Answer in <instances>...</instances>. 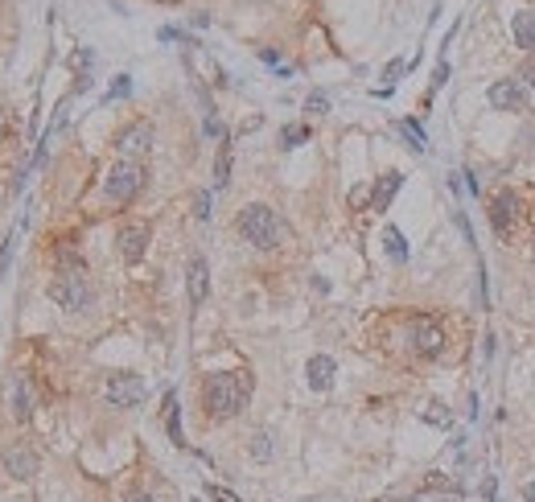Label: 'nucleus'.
<instances>
[{"mask_svg":"<svg viewBox=\"0 0 535 502\" xmlns=\"http://www.w3.org/2000/svg\"><path fill=\"white\" fill-rule=\"evenodd\" d=\"M239 235H244L251 247H260V251H272V247H280L284 243V222L276 218L272 206L264 202H251L239 210Z\"/></svg>","mask_w":535,"mask_h":502,"instance_id":"obj_2","label":"nucleus"},{"mask_svg":"<svg viewBox=\"0 0 535 502\" xmlns=\"http://www.w3.org/2000/svg\"><path fill=\"white\" fill-rule=\"evenodd\" d=\"M251 453L260 457V461L272 457V436H268V432H256V436H251Z\"/></svg>","mask_w":535,"mask_h":502,"instance_id":"obj_21","label":"nucleus"},{"mask_svg":"<svg viewBox=\"0 0 535 502\" xmlns=\"http://www.w3.org/2000/svg\"><path fill=\"white\" fill-rule=\"evenodd\" d=\"M490 107H498V112H523V107H527V91H523V83H515V78H498V83L490 87Z\"/></svg>","mask_w":535,"mask_h":502,"instance_id":"obj_8","label":"nucleus"},{"mask_svg":"<svg viewBox=\"0 0 535 502\" xmlns=\"http://www.w3.org/2000/svg\"><path fill=\"white\" fill-rule=\"evenodd\" d=\"M116 247H120V260H124V263L145 260V251H148V227H145V222H132V227H124L120 235H116Z\"/></svg>","mask_w":535,"mask_h":502,"instance_id":"obj_9","label":"nucleus"},{"mask_svg":"<svg viewBox=\"0 0 535 502\" xmlns=\"http://www.w3.org/2000/svg\"><path fill=\"white\" fill-rule=\"evenodd\" d=\"M0 461H4V470H8L13 478H21V482H29L37 474V457L29 453L25 445H4V449H0Z\"/></svg>","mask_w":535,"mask_h":502,"instance_id":"obj_11","label":"nucleus"},{"mask_svg":"<svg viewBox=\"0 0 535 502\" xmlns=\"http://www.w3.org/2000/svg\"><path fill=\"white\" fill-rule=\"evenodd\" d=\"M8 407H13L17 420H29V416H33V400H29V383H25V375H13V383H8Z\"/></svg>","mask_w":535,"mask_h":502,"instance_id":"obj_13","label":"nucleus"},{"mask_svg":"<svg viewBox=\"0 0 535 502\" xmlns=\"http://www.w3.org/2000/svg\"><path fill=\"white\" fill-rule=\"evenodd\" d=\"M128 91H132V78H128V74H120V78L112 83V91H107V99H124Z\"/></svg>","mask_w":535,"mask_h":502,"instance_id":"obj_25","label":"nucleus"},{"mask_svg":"<svg viewBox=\"0 0 535 502\" xmlns=\"http://www.w3.org/2000/svg\"><path fill=\"white\" fill-rule=\"evenodd\" d=\"M194 218H202V222L210 218V193H206V190H202V193L194 198Z\"/></svg>","mask_w":535,"mask_h":502,"instance_id":"obj_26","label":"nucleus"},{"mask_svg":"<svg viewBox=\"0 0 535 502\" xmlns=\"http://www.w3.org/2000/svg\"><path fill=\"white\" fill-rule=\"evenodd\" d=\"M523 498H527V502H535V478L527 482V490H523Z\"/></svg>","mask_w":535,"mask_h":502,"instance_id":"obj_29","label":"nucleus"},{"mask_svg":"<svg viewBox=\"0 0 535 502\" xmlns=\"http://www.w3.org/2000/svg\"><path fill=\"white\" fill-rule=\"evenodd\" d=\"M206 498H215V502H239V494H231L227 486H219V482H210V486H206Z\"/></svg>","mask_w":535,"mask_h":502,"instance_id":"obj_24","label":"nucleus"},{"mask_svg":"<svg viewBox=\"0 0 535 502\" xmlns=\"http://www.w3.org/2000/svg\"><path fill=\"white\" fill-rule=\"evenodd\" d=\"M103 395H107L112 407H136L145 400V379L140 375H112L107 387H103Z\"/></svg>","mask_w":535,"mask_h":502,"instance_id":"obj_5","label":"nucleus"},{"mask_svg":"<svg viewBox=\"0 0 535 502\" xmlns=\"http://www.w3.org/2000/svg\"><path fill=\"white\" fill-rule=\"evenodd\" d=\"M305 112H313V116H325V112H330V99L321 95V91H313V95L305 99Z\"/></svg>","mask_w":535,"mask_h":502,"instance_id":"obj_23","label":"nucleus"},{"mask_svg":"<svg viewBox=\"0 0 535 502\" xmlns=\"http://www.w3.org/2000/svg\"><path fill=\"white\" fill-rule=\"evenodd\" d=\"M231 181V141H222V148H219V161H215V186H227Z\"/></svg>","mask_w":535,"mask_h":502,"instance_id":"obj_17","label":"nucleus"},{"mask_svg":"<svg viewBox=\"0 0 535 502\" xmlns=\"http://www.w3.org/2000/svg\"><path fill=\"white\" fill-rule=\"evenodd\" d=\"M116 148H120L124 161H136V157H145L148 148H152V128H148V124H128L120 136H116Z\"/></svg>","mask_w":535,"mask_h":502,"instance_id":"obj_7","label":"nucleus"},{"mask_svg":"<svg viewBox=\"0 0 535 502\" xmlns=\"http://www.w3.org/2000/svg\"><path fill=\"white\" fill-rule=\"evenodd\" d=\"M399 186H404V173H387V177H379V181H375V190H371V210H387V202L395 198Z\"/></svg>","mask_w":535,"mask_h":502,"instance_id":"obj_15","label":"nucleus"},{"mask_svg":"<svg viewBox=\"0 0 535 502\" xmlns=\"http://www.w3.org/2000/svg\"><path fill=\"white\" fill-rule=\"evenodd\" d=\"M399 128H404V136L412 141V148H416V153H424V148H428V144H424V132H420V128H416L412 120H404Z\"/></svg>","mask_w":535,"mask_h":502,"instance_id":"obj_22","label":"nucleus"},{"mask_svg":"<svg viewBox=\"0 0 535 502\" xmlns=\"http://www.w3.org/2000/svg\"><path fill=\"white\" fill-rule=\"evenodd\" d=\"M412 350L420 359H437L440 350H445V334H440V325L433 317H416L412 325Z\"/></svg>","mask_w":535,"mask_h":502,"instance_id":"obj_6","label":"nucleus"},{"mask_svg":"<svg viewBox=\"0 0 535 502\" xmlns=\"http://www.w3.org/2000/svg\"><path fill=\"white\" fill-rule=\"evenodd\" d=\"M140 186H145V165H136V161H120V165H112V173H107V198L112 202H132L136 193H140Z\"/></svg>","mask_w":535,"mask_h":502,"instance_id":"obj_4","label":"nucleus"},{"mask_svg":"<svg viewBox=\"0 0 535 502\" xmlns=\"http://www.w3.org/2000/svg\"><path fill=\"white\" fill-rule=\"evenodd\" d=\"M0 128H4V112H0Z\"/></svg>","mask_w":535,"mask_h":502,"instance_id":"obj_30","label":"nucleus"},{"mask_svg":"<svg viewBox=\"0 0 535 502\" xmlns=\"http://www.w3.org/2000/svg\"><path fill=\"white\" fill-rule=\"evenodd\" d=\"M515 46H523L527 54H535V13H515Z\"/></svg>","mask_w":535,"mask_h":502,"instance_id":"obj_16","label":"nucleus"},{"mask_svg":"<svg viewBox=\"0 0 535 502\" xmlns=\"http://www.w3.org/2000/svg\"><path fill=\"white\" fill-rule=\"evenodd\" d=\"M490 222H494V231L507 239L515 231V222H519V198H515L511 190H503L494 202H490Z\"/></svg>","mask_w":535,"mask_h":502,"instance_id":"obj_10","label":"nucleus"},{"mask_svg":"<svg viewBox=\"0 0 535 502\" xmlns=\"http://www.w3.org/2000/svg\"><path fill=\"white\" fill-rule=\"evenodd\" d=\"M383 243H387V256L391 260H408V243H404V235H399V231H395V227H387V231H383Z\"/></svg>","mask_w":535,"mask_h":502,"instance_id":"obj_19","label":"nucleus"},{"mask_svg":"<svg viewBox=\"0 0 535 502\" xmlns=\"http://www.w3.org/2000/svg\"><path fill=\"white\" fill-rule=\"evenodd\" d=\"M334 375H338V366H334L330 354H313L309 366H305V379H309L313 391H330V387H334Z\"/></svg>","mask_w":535,"mask_h":502,"instance_id":"obj_12","label":"nucleus"},{"mask_svg":"<svg viewBox=\"0 0 535 502\" xmlns=\"http://www.w3.org/2000/svg\"><path fill=\"white\" fill-rule=\"evenodd\" d=\"M523 78H527V87L535 91V62H527V66H523Z\"/></svg>","mask_w":535,"mask_h":502,"instance_id":"obj_27","label":"nucleus"},{"mask_svg":"<svg viewBox=\"0 0 535 502\" xmlns=\"http://www.w3.org/2000/svg\"><path fill=\"white\" fill-rule=\"evenodd\" d=\"M202 400H206V416H215V420H231V416H239L251 400V379H247L244 371H231V375H210L206 379V391H202Z\"/></svg>","mask_w":535,"mask_h":502,"instance_id":"obj_1","label":"nucleus"},{"mask_svg":"<svg viewBox=\"0 0 535 502\" xmlns=\"http://www.w3.org/2000/svg\"><path fill=\"white\" fill-rule=\"evenodd\" d=\"M206 292H210V268H206L202 256H194L190 260V305H202Z\"/></svg>","mask_w":535,"mask_h":502,"instance_id":"obj_14","label":"nucleus"},{"mask_svg":"<svg viewBox=\"0 0 535 502\" xmlns=\"http://www.w3.org/2000/svg\"><path fill=\"white\" fill-rule=\"evenodd\" d=\"M165 407H169V441L181 449L186 436H181V412H177V395H173V391H169V400H165Z\"/></svg>","mask_w":535,"mask_h":502,"instance_id":"obj_18","label":"nucleus"},{"mask_svg":"<svg viewBox=\"0 0 535 502\" xmlns=\"http://www.w3.org/2000/svg\"><path fill=\"white\" fill-rule=\"evenodd\" d=\"M49 301H58L62 309H71V313H83L95 301V288H91L83 268H71V272H58L49 280Z\"/></svg>","mask_w":535,"mask_h":502,"instance_id":"obj_3","label":"nucleus"},{"mask_svg":"<svg viewBox=\"0 0 535 502\" xmlns=\"http://www.w3.org/2000/svg\"><path fill=\"white\" fill-rule=\"evenodd\" d=\"M128 502H152V494H145V490H132V494H128Z\"/></svg>","mask_w":535,"mask_h":502,"instance_id":"obj_28","label":"nucleus"},{"mask_svg":"<svg viewBox=\"0 0 535 502\" xmlns=\"http://www.w3.org/2000/svg\"><path fill=\"white\" fill-rule=\"evenodd\" d=\"M309 141V128H305V124H284V128H280V144H284V148H296V144H305Z\"/></svg>","mask_w":535,"mask_h":502,"instance_id":"obj_20","label":"nucleus"}]
</instances>
